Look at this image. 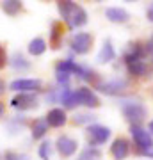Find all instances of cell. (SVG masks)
<instances>
[{"instance_id": "6da1fadb", "label": "cell", "mask_w": 153, "mask_h": 160, "mask_svg": "<svg viewBox=\"0 0 153 160\" xmlns=\"http://www.w3.org/2000/svg\"><path fill=\"white\" fill-rule=\"evenodd\" d=\"M59 102L64 103L66 109H75V107H87V109H96L100 107V98L87 87H79L71 91L69 87H63L59 92Z\"/></svg>"}, {"instance_id": "7a4b0ae2", "label": "cell", "mask_w": 153, "mask_h": 160, "mask_svg": "<svg viewBox=\"0 0 153 160\" xmlns=\"http://www.w3.org/2000/svg\"><path fill=\"white\" fill-rule=\"evenodd\" d=\"M57 9L61 12V16L66 23H68L69 29H79V27H84L87 23V12L82 6L75 4L71 0H61L57 2Z\"/></svg>"}, {"instance_id": "3957f363", "label": "cell", "mask_w": 153, "mask_h": 160, "mask_svg": "<svg viewBox=\"0 0 153 160\" xmlns=\"http://www.w3.org/2000/svg\"><path fill=\"white\" fill-rule=\"evenodd\" d=\"M119 109H121L125 119L130 125H141L148 116V110L142 105V102L134 100V98H121L119 100Z\"/></svg>"}, {"instance_id": "277c9868", "label": "cell", "mask_w": 153, "mask_h": 160, "mask_svg": "<svg viewBox=\"0 0 153 160\" xmlns=\"http://www.w3.org/2000/svg\"><path fill=\"white\" fill-rule=\"evenodd\" d=\"M130 133L134 137V142L137 146V151L144 157H151L153 153V137L148 130H144L141 125H132Z\"/></svg>"}, {"instance_id": "5b68a950", "label": "cell", "mask_w": 153, "mask_h": 160, "mask_svg": "<svg viewBox=\"0 0 153 160\" xmlns=\"http://www.w3.org/2000/svg\"><path fill=\"white\" fill-rule=\"evenodd\" d=\"M128 87V80L126 78H110V80H105V82H98L96 84V89L103 94H109V96H118L119 92H123Z\"/></svg>"}, {"instance_id": "8992f818", "label": "cell", "mask_w": 153, "mask_h": 160, "mask_svg": "<svg viewBox=\"0 0 153 160\" xmlns=\"http://www.w3.org/2000/svg\"><path fill=\"white\" fill-rule=\"evenodd\" d=\"M69 46H71V50L77 55H85L91 50V46H93V36L89 32H75L71 36Z\"/></svg>"}, {"instance_id": "52a82bcc", "label": "cell", "mask_w": 153, "mask_h": 160, "mask_svg": "<svg viewBox=\"0 0 153 160\" xmlns=\"http://www.w3.org/2000/svg\"><path fill=\"white\" fill-rule=\"evenodd\" d=\"M39 105V100L34 92H18L11 100V107L18 110H32Z\"/></svg>"}, {"instance_id": "ba28073f", "label": "cell", "mask_w": 153, "mask_h": 160, "mask_svg": "<svg viewBox=\"0 0 153 160\" xmlns=\"http://www.w3.org/2000/svg\"><path fill=\"white\" fill-rule=\"evenodd\" d=\"M9 89L16 92H38L43 89V82L39 78H18L9 84Z\"/></svg>"}, {"instance_id": "9c48e42d", "label": "cell", "mask_w": 153, "mask_h": 160, "mask_svg": "<svg viewBox=\"0 0 153 160\" xmlns=\"http://www.w3.org/2000/svg\"><path fill=\"white\" fill-rule=\"evenodd\" d=\"M110 137V130L107 126L102 125H91L87 126V139H89L91 146H100V144H105Z\"/></svg>"}, {"instance_id": "30bf717a", "label": "cell", "mask_w": 153, "mask_h": 160, "mask_svg": "<svg viewBox=\"0 0 153 160\" xmlns=\"http://www.w3.org/2000/svg\"><path fill=\"white\" fill-rule=\"evenodd\" d=\"M57 151L63 155V157H71V155H75V151H77V148H79V144H77V141H75L73 137H68V135H61V137H57Z\"/></svg>"}, {"instance_id": "8fae6325", "label": "cell", "mask_w": 153, "mask_h": 160, "mask_svg": "<svg viewBox=\"0 0 153 160\" xmlns=\"http://www.w3.org/2000/svg\"><path fill=\"white\" fill-rule=\"evenodd\" d=\"M130 153V142L123 137L114 139L112 146H110V155L114 157V160H125Z\"/></svg>"}, {"instance_id": "7c38bea8", "label": "cell", "mask_w": 153, "mask_h": 160, "mask_svg": "<svg viewBox=\"0 0 153 160\" xmlns=\"http://www.w3.org/2000/svg\"><path fill=\"white\" fill-rule=\"evenodd\" d=\"M105 18L112 23H126L130 20V12L123 7H107L105 9Z\"/></svg>"}, {"instance_id": "4fadbf2b", "label": "cell", "mask_w": 153, "mask_h": 160, "mask_svg": "<svg viewBox=\"0 0 153 160\" xmlns=\"http://www.w3.org/2000/svg\"><path fill=\"white\" fill-rule=\"evenodd\" d=\"M45 119H46V123H48V126L59 128V126L66 125L68 116H66V110L64 109H52V110H48V114L45 116Z\"/></svg>"}, {"instance_id": "5bb4252c", "label": "cell", "mask_w": 153, "mask_h": 160, "mask_svg": "<svg viewBox=\"0 0 153 160\" xmlns=\"http://www.w3.org/2000/svg\"><path fill=\"white\" fill-rule=\"evenodd\" d=\"M114 59H116V50H114L110 39H105L102 48H100V52H98V55H96V62L107 64V62H110V61H114Z\"/></svg>"}, {"instance_id": "9a60e30c", "label": "cell", "mask_w": 153, "mask_h": 160, "mask_svg": "<svg viewBox=\"0 0 153 160\" xmlns=\"http://www.w3.org/2000/svg\"><path fill=\"white\" fill-rule=\"evenodd\" d=\"M9 64H11V68L14 69V71H27V69H30V62L27 61V57L23 55L22 52H14L11 55V59H9Z\"/></svg>"}, {"instance_id": "2e32d148", "label": "cell", "mask_w": 153, "mask_h": 160, "mask_svg": "<svg viewBox=\"0 0 153 160\" xmlns=\"http://www.w3.org/2000/svg\"><path fill=\"white\" fill-rule=\"evenodd\" d=\"M63 34H64L63 23H61V22H54V23H52V30H50V46L54 48V50L61 48Z\"/></svg>"}, {"instance_id": "e0dca14e", "label": "cell", "mask_w": 153, "mask_h": 160, "mask_svg": "<svg viewBox=\"0 0 153 160\" xmlns=\"http://www.w3.org/2000/svg\"><path fill=\"white\" fill-rule=\"evenodd\" d=\"M126 68H128V73L134 75V77H144L148 73V66L144 64L142 59H134V61H125Z\"/></svg>"}, {"instance_id": "ac0fdd59", "label": "cell", "mask_w": 153, "mask_h": 160, "mask_svg": "<svg viewBox=\"0 0 153 160\" xmlns=\"http://www.w3.org/2000/svg\"><path fill=\"white\" fill-rule=\"evenodd\" d=\"M46 132H48V123H46L45 118H41V119H36L34 125H32V139L34 141H39L46 135Z\"/></svg>"}, {"instance_id": "d6986e66", "label": "cell", "mask_w": 153, "mask_h": 160, "mask_svg": "<svg viewBox=\"0 0 153 160\" xmlns=\"http://www.w3.org/2000/svg\"><path fill=\"white\" fill-rule=\"evenodd\" d=\"M27 50L30 55H34V57H38V55H43L46 52V41L43 39V38H34V39L28 43Z\"/></svg>"}, {"instance_id": "ffe728a7", "label": "cell", "mask_w": 153, "mask_h": 160, "mask_svg": "<svg viewBox=\"0 0 153 160\" xmlns=\"http://www.w3.org/2000/svg\"><path fill=\"white\" fill-rule=\"evenodd\" d=\"M2 9L9 16H16L22 11V2L20 0H6V2H2Z\"/></svg>"}, {"instance_id": "44dd1931", "label": "cell", "mask_w": 153, "mask_h": 160, "mask_svg": "<svg viewBox=\"0 0 153 160\" xmlns=\"http://www.w3.org/2000/svg\"><path fill=\"white\" fill-rule=\"evenodd\" d=\"M100 157H102V151L98 148H94V146H89V148H85L84 151L79 155L77 160H98Z\"/></svg>"}, {"instance_id": "7402d4cb", "label": "cell", "mask_w": 153, "mask_h": 160, "mask_svg": "<svg viewBox=\"0 0 153 160\" xmlns=\"http://www.w3.org/2000/svg\"><path fill=\"white\" fill-rule=\"evenodd\" d=\"M73 121H75V125H87V126H91L94 121H96V116L94 114H77L73 118Z\"/></svg>"}, {"instance_id": "603a6c76", "label": "cell", "mask_w": 153, "mask_h": 160, "mask_svg": "<svg viewBox=\"0 0 153 160\" xmlns=\"http://www.w3.org/2000/svg\"><path fill=\"white\" fill-rule=\"evenodd\" d=\"M38 153H39L41 160H50V157H52V144L48 142V141L41 142L39 149H38Z\"/></svg>"}, {"instance_id": "cb8c5ba5", "label": "cell", "mask_w": 153, "mask_h": 160, "mask_svg": "<svg viewBox=\"0 0 153 160\" xmlns=\"http://www.w3.org/2000/svg\"><path fill=\"white\" fill-rule=\"evenodd\" d=\"M4 160H30L25 153H16V151H7L4 155Z\"/></svg>"}, {"instance_id": "d4e9b609", "label": "cell", "mask_w": 153, "mask_h": 160, "mask_svg": "<svg viewBox=\"0 0 153 160\" xmlns=\"http://www.w3.org/2000/svg\"><path fill=\"white\" fill-rule=\"evenodd\" d=\"M6 62H7V53L4 50V46L0 45V69L6 68Z\"/></svg>"}, {"instance_id": "484cf974", "label": "cell", "mask_w": 153, "mask_h": 160, "mask_svg": "<svg viewBox=\"0 0 153 160\" xmlns=\"http://www.w3.org/2000/svg\"><path fill=\"white\" fill-rule=\"evenodd\" d=\"M144 50H146V53H153V34H151V38L148 39L146 46H144Z\"/></svg>"}, {"instance_id": "4316f807", "label": "cell", "mask_w": 153, "mask_h": 160, "mask_svg": "<svg viewBox=\"0 0 153 160\" xmlns=\"http://www.w3.org/2000/svg\"><path fill=\"white\" fill-rule=\"evenodd\" d=\"M146 16H148V20H150V22H153V2H151V6L148 7V12H146Z\"/></svg>"}, {"instance_id": "83f0119b", "label": "cell", "mask_w": 153, "mask_h": 160, "mask_svg": "<svg viewBox=\"0 0 153 160\" xmlns=\"http://www.w3.org/2000/svg\"><path fill=\"white\" fill-rule=\"evenodd\" d=\"M4 91H6V82H4V80L0 78V94H2Z\"/></svg>"}, {"instance_id": "f1b7e54d", "label": "cell", "mask_w": 153, "mask_h": 160, "mask_svg": "<svg viewBox=\"0 0 153 160\" xmlns=\"http://www.w3.org/2000/svg\"><path fill=\"white\" fill-rule=\"evenodd\" d=\"M2 116H4V103L0 102V118H2Z\"/></svg>"}, {"instance_id": "f546056e", "label": "cell", "mask_w": 153, "mask_h": 160, "mask_svg": "<svg viewBox=\"0 0 153 160\" xmlns=\"http://www.w3.org/2000/svg\"><path fill=\"white\" fill-rule=\"evenodd\" d=\"M150 132H151V133H153V121H151V123H150Z\"/></svg>"}]
</instances>
